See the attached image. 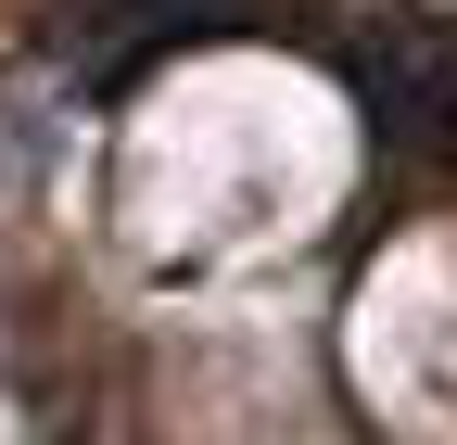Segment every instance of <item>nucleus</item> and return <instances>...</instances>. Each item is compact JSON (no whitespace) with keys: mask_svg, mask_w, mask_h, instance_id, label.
I'll list each match as a JSON object with an SVG mask.
<instances>
[{"mask_svg":"<svg viewBox=\"0 0 457 445\" xmlns=\"http://www.w3.org/2000/svg\"><path fill=\"white\" fill-rule=\"evenodd\" d=\"M204 26H216V0H102L77 77H89V89H128L153 51H179V38H204Z\"/></svg>","mask_w":457,"mask_h":445,"instance_id":"nucleus-1","label":"nucleus"}]
</instances>
